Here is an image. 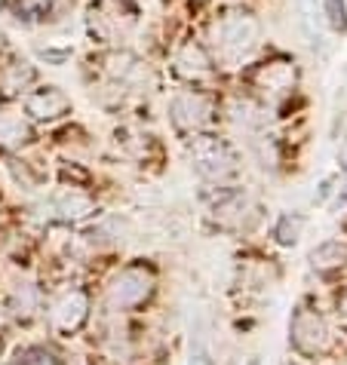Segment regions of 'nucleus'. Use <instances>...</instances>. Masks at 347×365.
Here are the masks:
<instances>
[{
  "mask_svg": "<svg viewBox=\"0 0 347 365\" xmlns=\"http://www.w3.org/2000/svg\"><path fill=\"white\" fill-rule=\"evenodd\" d=\"M209 40L216 56L224 58V62H240L243 56H249V49L258 43V22L249 13H224L218 16L209 28Z\"/></svg>",
  "mask_w": 347,
  "mask_h": 365,
  "instance_id": "obj_1",
  "label": "nucleus"
},
{
  "mask_svg": "<svg viewBox=\"0 0 347 365\" xmlns=\"http://www.w3.org/2000/svg\"><path fill=\"white\" fill-rule=\"evenodd\" d=\"M157 277L148 264H126L124 270H117L105 286V304L111 310H136L141 307L151 295H154Z\"/></svg>",
  "mask_w": 347,
  "mask_h": 365,
  "instance_id": "obj_2",
  "label": "nucleus"
},
{
  "mask_svg": "<svg viewBox=\"0 0 347 365\" xmlns=\"http://www.w3.org/2000/svg\"><path fill=\"white\" fill-rule=\"evenodd\" d=\"M289 344L301 353V356L316 359V356H323V353H329L332 334H329V326H326V319L320 313L311 310V307H298L289 319Z\"/></svg>",
  "mask_w": 347,
  "mask_h": 365,
  "instance_id": "obj_3",
  "label": "nucleus"
},
{
  "mask_svg": "<svg viewBox=\"0 0 347 365\" xmlns=\"http://www.w3.org/2000/svg\"><path fill=\"white\" fill-rule=\"evenodd\" d=\"M191 160H193V169L209 181H221L237 172L233 150L221 138H212V135H197L191 141Z\"/></svg>",
  "mask_w": 347,
  "mask_h": 365,
  "instance_id": "obj_4",
  "label": "nucleus"
},
{
  "mask_svg": "<svg viewBox=\"0 0 347 365\" xmlns=\"http://www.w3.org/2000/svg\"><path fill=\"white\" fill-rule=\"evenodd\" d=\"M136 25V9L129 0H99L89 9V31L99 40H117Z\"/></svg>",
  "mask_w": 347,
  "mask_h": 365,
  "instance_id": "obj_5",
  "label": "nucleus"
},
{
  "mask_svg": "<svg viewBox=\"0 0 347 365\" xmlns=\"http://www.w3.org/2000/svg\"><path fill=\"white\" fill-rule=\"evenodd\" d=\"M169 117L178 133H197L212 120V98L200 89H185L169 101Z\"/></svg>",
  "mask_w": 347,
  "mask_h": 365,
  "instance_id": "obj_6",
  "label": "nucleus"
},
{
  "mask_svg": "<svg viewBox=\"0 0 347 365\" xmlns=\"http://www.w3.org/2000/svg\"><path fill=\"white\" fill-rule=\"evenodd\" d=\"M86 317H89V298L80 289L62 292L49 307V326L59 334H74L86 322Z\"/></svg>",
  "mask_w": 347,
  "mask_h": 365,
  "instance_id": "obj_7",
  "label": "nucleus"
},
{
  "mask_svg": "<svg viewBox=\"0 0 347 365\" xmlns=\"http://www.w3.org/2000/svg\"><path fill=\"white\" fill-rule=\"evenodd\" d=\"M252 86L261 89L268 96H283L295 86V65L289 58H271V62H261L258 68L249 74Z\"/></svg>",
  "mask_w": 347,
  "mask_h": 365,
  "instance_id": "obj_8",
  "label": "nucleus"
},
{
  "mask_svg": "<svg viewBox=\"0 0 347 365\" xmlns=\"http://www.w3.org/2000/svg\"><path fill=\"white\" fill-rule=\"evenodd\" d=\"M212 218L228 230H246V227H252V221L258 218V206H255L246 194H228L224 200L216 202Z\"/></svg>",
  "mask_w": 347,
  "mask_h": 365,
  "instance_id": "obj_9",
  "label": "nucleus"
},
{
  "mask_svg": "<svg viewBox=\"0 0 347 365\" xmlns=\"http://www.w3.org/2000/svg\"><path fill=\"white\" fill-rule=\"evenodd\" d=\"M71 110V98L59 86H40L25 96V114L31 120H56Z\"/></svg>",
  "mask_w": 347,
  "mask_h": 365,
  "instance_id": "obj_10",
  "label": "nucleus"
},
{
  "mask_svg": "<svg viewBox=\"0 0 347 365\" xmlns=\"http://www.w3.org/2000/svg\"><path fill=\"white\" fill-rule=\"evenodd\" d=\"M49 209H53V218H59V221H80V218L93 215V200H89L84 190L68 187L59 197H53Z\"/></svg>",
  "mask_w": 347,
  "mask_h": 365,
  "instance_id": "obj_11",
  "label": "nucleus"
},
{
  "mask_svg": "<svg viewBox=\"0 0 347 365\" xmlns=\"http://www.w3.org/2000/svg\"><path fill=\"white\" fill-rule=\"evenodd\" d=\"M34 80V68L28 62H6L0 65V98H19Z\"/></svg>",
  "mask_w": 347,
  "mask_h": 365,
  "instance_id": "obj_12",
  "label": "nucleus"
},
{
  "mask_svg": "<svg viewBox=\"0 0 347 365\" xmlns=\"http://www.w3.org/2000/svg\"><path fill=\"white\" fill-rule=\"evenodd\" d=\"M176 74L178 77H185L188 83H203V80H209V74H212V68H209V58H206V53H203L200 46H185L178 53V58H176Z\"/></svg>",
  "mask_w": 347,
  "mask_h": 365,
  "instance_id": "obj_13",
  "label": "nucleus"
},
{
  "mask_svg": "<svg viewBox=\"0 0 347 365\" xmlns=\"http://www.w3.org/2000/svg\"><path fill=\"white\" fill-rule=\"evenodd\" d=\"M344 264H347V242L341 240H326L311 252V267L320 273L341 270Z\"/></svg>",
  "mask_w": 347,
  "mask_h": 365,
  "instance_id": "obj_14",
  "label": "nucleus"
},
{
  "mask_svg": "<svg viewBox=\"0 0 347 365\" xmlns=\"http://www.w3.org/2000/svg\"><path fill=\"white\" fill-rule=\"evenodd\" d=\"M9 307H13L16 317L31 319L40 310V292L31 286V282H19V286L13 289V298H9Z\"/></svg>",
  "mask_w": 347,
  "mask_h": 365,
  "instance_id": "obj_15",
  "label": "nucleus"
},
{
  "mask_svg": "<svg viewBox=\"0 0 347 365\" xmlns=\"http://www.w3.org/2000/svg\"><path fill=\"white\" fill-rule=\"evenodd\" d=\"M28 138H31V129H28L22 117H6V114L0 117V145L4 148H19Z\"/></svg>",
  "mask_w": 347,
  "mask_h": 365,
  "instance_id": "obj_16",
  "label": "nucleus"
},
{
  "mask_svg": "<svg viewBox=\"0 0 347 365\" xmlns=\"http://www.w3.org/2000/svg\"><path fill=\"white\" fill-rule=\"evenodd\" d=\"M301 227H304V218L298 212H286V215L277 221V227H273V237H277L280 246H295L301 237Z\"/></svg>",
  "mask_w": 347,
  "mask_h": 365,
  "instance_id": "obj_17",
  "label": "nucleus"
},
{
  "mask_svg": "<svg viewBox=\"0 0 347 365\" xmlns=\"http://www.w3.org/2000/svg\"><path fill=\"white\" fill-rule=\"evenodd\" d=\"M9 365H59V356L53 350H46V347H25V350H19L16 353V359L9 362Z\"/></svg>",
  "mask_w": 347,
  "mask_h": 365,
  "instance_id": "obj_18",
  "label": "nucleus"
},
{
  "mask_svg": "<svg viewBox=\"0 0 347 365\" xmlns=\"http://www.w3.org/2000/svg\"><path fill=\"white\" fill-rule=\"evenodd\" d=\"M323 13L329 28H335V31L347 28V0H323Z\"/></svg>",
  "mask_w": 347,
  "mask_h": 365,
  "instance_id": "obj_19",
  "label": "nucleus"
},
{
  "mask_svg": "<svg viewBox=\"0 0 347 365\" xmlns=\"http://www.w3.org/2000/svg\"><path fill=\"white\" fill-rule=\"evenodd\" d=\"M298 9H301V22L308 28V34L313 37V22H316V0H298Z\"/></svg>",
  "mask_w": 347,
  "mask_h": 365,
  "instance_id": "obj_20",
  "label": "nucleus"
},
{
  "mask_svg": "<svg viewBox=\"0 0 347 365\" xmlns=\"http://www.w3.org/2000/svg\"><path fill=\"white\" fill-rule=\"evenodd\" d=\"M40 56H44L46 62H53V65H62L65 58H71V46H62V49H56V46H46V49H40Z\"/></svg>",
  "mask_w": 347,
  "mask_h": 365,
  "instance_id": "obj_21",
  "label": "nucleus"
},
{
  "mask_svg": "<svg viewBox=\"0 0 347 365\" xmlns=\"http://www.w3.org/2000/svg\"><path fill=\"white\" fill-rule=\"evenodd\" d=\"M19 6L25 9V13H37V16H44L49 6H53V0H19Z\"/></svg>",
  "mask_w": 347,
  "mask_h": 365,
  "instance_id": "obj_22",
  "label": "nucleus"
},
{
  "mask_svg": "<svg viewBox=\"0 0 347 365\" xmlns=\"http://www.w3.org/2000/svg\"><path fill=\"white\" fill-rule=\"evenodd\" d=\"M191 365H216V362H212V353H209L206 344H200V347L191 353Z\"/></svg>",
  "mask_w": 347,
  "mask_h": 365,
  "instance_id": "obj_23",
  "label": "nucleus"
},
{
  "mask_svg": "<svg viewBox=\"0 0 347 365\" xmlns=\"http://www.w3.org/2000/svg\"><path fill=\"white\" fill-rule=\"evenodd\" d=\"M335 310H338V317H341V319H347V289L338 295V301H335Z\"/></svg>",
  "mask_w": 347,
  "mask_h": 365,
  "instance_id": "obj_24",
  "label": "nucleus"
},
{
  "mask_svg": "<svg viewBox=\"0 0 347 365\" xmlns=\"http://www.w3.org/2000/svg\"><path fill=\"white\" fill-rule=\"evenodd\" d=\"M0 46H4V31H0Z\"/></svg>",
  "mask_w": 347,
  "mask_h": 365,
  "instance_id": "obj_25",
  "label": "nucleus"
},
{
  "mask_svg": "<svg viewBox=\"0 0 347 365\" xmlns=\"http://www.w3.org/2000/svg\"><path fill=\"white\" fill-rule=\"evenodd\" d=\"M249 365H258V359H249Z\"/></svg>",
  "mask_w": 347,
  "mask_h": 365,
  "instance_id": "obj_26",
  "label": "nucleus"
}]
</instances>
